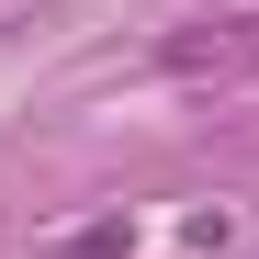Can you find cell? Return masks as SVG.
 <instances>
[{"label": "cell", "instance_id": "1", "mask_svg": "<svg viewBox=\"0 0 259 259\" xmlns=\"http://www.w3.org/2000/svg\"><path fill=\"white\" fill-rule=\"evenodd\" d=\"M136 248V226L124 214H91V226H68V259H124Z\"/></svg>", "mask_w": 259, "mask_h": 259}]
</instances>
